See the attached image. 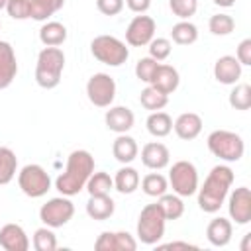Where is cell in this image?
<instances>
[{
    "mask_svg": "<svg viewBox=\"0 0 251 251\" xmlns=\"http://www.w3.org/2000/svg\"><path fill=\"white\" fill-rule=\"evenodd\" d=\"M165 220H178L182 214H184V202L178 194H161L159 200H157Z\"/></svg>",
    "mask_w": 251,
    "mask_h": 251,
    "instance_id": "28",
    "label": "cell"
},
{
    "mask_svg": "<svg viewBox=\"0 0 251 251\" xmlns=\"http://www.w3.org/2000/svg\"><path fill=\"white\" fill-rule=\"evenodd\" d=\"M169 8L171 12L180 18V20H188L196 14L198 10V0H169Z\"/></svg>",
    "mask_w": 251,
    "mask_h": 251,
    "instance_id": "38",
    "label": "cell"
},
{
    "mask_svg": "<svg viewBox=\"0 0 251 251\" xmlns=\"http://www.w3.org/2000/svg\"><path fill=\"white\" fill-rule=\"evenodd\" d=\"M65 69V53L59 47H43L37 55V65H35V82L51 90L59 86L61 76Z\"/></svg>",
    "mask_w": 251,
    "mask_h": 251,
    "instance_id": "3",
    "label": "cell"
},
{
    "mask_svg": "<svg viewBox=\"0 0 251 251\" xmlns=\"http://www.w3.org/2000/svg\"><path fill=\"white\" fill-rule=\"evenodd\" d=\"M139 180H141V178H139L137 169L124 165V167L118 169L116 175H114V188H116L120 194H131V192L137 190Z\"/></svg>",
    "mask_w": 251,
    "mask_h": 251,
    "instance_id": "24",
    "label": "cell"
},
{
    "mask_svg": "<svg viewBox=\"0 0 251 251\" xmlns=\"http://www.w3.org/2000/svg\"><path fill=\"white\" fill-rule=\"evenodd\" d=\"M139 102H141V106L145 110L157 112V110H163L169 104V96L163 94V92H159V90H155L153 86H145L141 90V94H139Z\"/></svg>",
    "mask_w": 251,
    "mask_h": 251,
    "instance_id": "33",
    "label": "cell"
},
{
    "mask_svg": "<svg viewBox=\"0 0 251 251\" xmlns=\"http://www.w3.org/2000/svg\"><path fill=\"white\" fill-rule=\"evenodd\" d=\"M114 210H116V202L110 198V194L90 196L86 202V214L96 222H104V220L112 218Z\"/></svg>",
    "mask_w": 251,
    "mask_h": 251,
    "instance_id": "23",
    "label": "cell"
},
{
    "mask_svg": "<svg viewBox=\"0 0 251 251\" xmlns=\"http://www.w3.org/2000/svg\"><path fill=\"white\" fill-rule=\"evenodd\" d=\"M124 2L135 14H145L149 10V6H151V0H124Z\"/></svg>",
    "mask_w": 251,
    "mask_h": 251,
    "instance_id": "43",
    "label": "cell"
},
{
    "mask_svg": "<svg viewBox=\"0 0 251 251\" xmlns=\"http://www.w3.org/2000/svg\"><path fill=\"white\" fill-rule=\"evenodd\" d=\"M171 39L176 45H190V43H194L198 39V27L188 20H180L178 24L173 25Z\"/></svg>",
    "mask_w": 251,
    "mask_h": 251,
    "instance_id": "29",
    "label": "cell"
},
{
    "mask_svg": "<svg viewBox=\"0 0 251 251\" xmlns=\"http://www.w3.org/2000/svg\"><path fill=\"white\" fill-rule=\"evenodd\" d=\"M155 20L151 16H135L126 29V43L131 47H143L155 37Z\"/></svg>",
    "mask_w": 251,
    "mask_h": 251,
    "instance_id": "11",
    "label": "cell"
},
{
    "mask_svg": "<svg viewBox=\"0 0 251 251\" xmlns=\"http://www.w3.org/2000/svg\"><path fill=\"white\" fill-rule=\"evenodd\" d=\"M171 161V153H169V147L161 141H149L143 145L141 149V163L151 169V171H161L169 165Z\"/></svg>",
    "mask_w": 251,
    "mask_h": 251,
    "instance_id": "17",
    "label": "cell"
},
{
    "mask_svg": "<svg viewBox=\"0 0 251 251\" xmlns=\"http://www.w3.org/2000/svg\"><path fill=\"white\" fill-rule=\"evenodd\" d=\"M0 27H2V22H0Z\"/></svg>",
    "mask_w": 251,
    "mask_h": 251,
    "instance_id": "48",
    "label": "cell"
},
{
    "mask_svg": "<svg viewBox=\"0 0 251 251\" xmlns=\"http://www.w3.org/2000/svg\"><path fill=\"white\" fill-rule=\"evenodd\" d=\"M161 247L163 249H196V245L188 243V241H171V243H165Z\"/></svg>",
    "mask_w": 251,
    "mask_h": 251,
    "instance_id": "44",
    "label": "cell"
},
{
    "mask_svg": "<svg viewBox=\"0 0 251 251\" xmlns=\"http://www.w3.org/2000/svg\"><path fill=\"white\" fill-rule=\"evenodd\" d=\"M6 2H8V0H0V10H2V8H6Z\"/></svg>",
    "mask_w": 251,
    "mask_h": 251,
    "instance_id": "47",
    "label": "cell"
},
{
    "mask_svg": "<svg viewBox=\"0 0 251 251\" xmlns=\"http://www.w3.org/2000/svg\"><path fill=\"white\" fill-rule=\"evenodd\" d=\"M92 173H94V157L90 155V151L75 149L67 157V167L57 176L55 188L63 196H75L86 186V180L90 178Z\"/></svg>",
    "mask_w": 251,
    "mask_h": 251,
    "instance_id": "1",
    "label": "cell"
},
{
    "mask_svg": "<svg viewBox=\"0 0 251 251\" xmlns=\"http://www.w3.org/2000/svg\"><path fill=\"white\" fill-rule=\"evenodd\" d=\"M67 27L61 22H45L39 29V41L45 47H59L67 41Z\"/></svg>",
    "mask_w": 251,
    "mask_h": 251,
    "instance_id": "25",
    "label": "cell"
},
{
    "mask_svg": "<svg viewBox=\"0 0 251 251\" xmlns=\"http://www.w3.org/2000/svg\"><path fill=\"white\" fill-rule=\"evenodd\" d=\"M169 184L180 198L192 196L198 190V171L190 161H176L169 171Z\"/></svg>",
    "mask_w": 251,
    "mask_h": 251,
    "instance_id": "8",
    "label": "cell"
},
{
    "mask_svg": "<svg viewBox=\"0 0 251 251\" xmlns=\"http://www.w3.org/2000/svg\"><path fill=\"white\" fill-rule=\"evenodd\" d=\"M112 153H114L116 161H120L122 165H129L139 155V147H137V141L131 135L118 133V137L112 143Z\"/></svg>",
    "mask_w": 251,
    "mask_h": 251,
    "instance_id": "22",
    "label": "cell"
},
{
    "mask_svg": "<svg viewBox=\"0 0 251 251\" xmlns=\"http://www.w3.org/2000/svg\"><path fill=\"white\" fill-rule=\"evenodd\" d=\"M233 180H235V175L227 165H216L208 173L204 184L198 188V206H200V210L206 212V214H216L224 206Z\"/></svg>",
    "mask_w": 251,
    "mask_h": 251,
    "instance_id": "2",
    "label": "cell"
},
{
    "mask_svg": "<svg viewBox=\"0 0 251 251\" xmlns=\"http://www.w3.org/2000/svg\"><path fill=\"white\" fill-rule=\"evenodd\" d=\"M243 65L233 55H224L214 63V78L220 84H237L241 78Z\"/></svg>",
    "mask_w": 251,
    "mask_h": 251,
    "instance_id": "16",
    "label": "cell"
},
{
    "mask_svg": "<svg viewBox=\"0 0 251 251\" xmlns=\"http://www.w3.org/2000/svg\"><path fill=\"white\" fill-rule=\"evenodd\" d=\"M65 6V0H31V20L37 22H45L47 18H51L55 12H59Z\"/></svg>",
    "mask_w": 251,
    "mask_h": 251,
    "instance_id": "31",
    "label": "cell"
},
{
    "mask_svg": "<svg viewBox=\"0 0 251 251\" xmlns=\"http://www.w3.org/2000/svg\"><path fill=\"white\" fill-rule=\"evenodd\" d=\"M75 216V204L71 196H55L39 208V220L49 227H63Z\"/></svg>",
    "mask_w": 251,
    "mask_h": 251,
    "instance_id": "9",
    "label": "cell"
},
{
    "mask_svg": "<svg viewBox=\"0 0 251 251\" xmlns=\"http://www.w3.org/2000/svg\"><path fill=\"white\" fill-rule=\"evenodd\" d=\"M18 186L29 198H41L51 190V176L41 165H25L18 173Z\"/></svg>",
    "mask_w": 251,
    "mask_h": 251,
    "instance_id": "7",
    "label": "cell"
},
{
    "mask_svg": "<svg viewBox=\"0 0 251 251\" xmlns=\"http://www.w3.org/2000/svg\"><path fill=\"white\" fill-rule=\"evenodd\" d=\"M233 226L227 218H214L206 227V237L214 247H226L231 241Z\"/></svg>",
    "mask_w": 251,
    "mask_h": 251,
    "instance_id": "21",
    "label": "cell"
},
{
    "mask_svg": "<svg viewBox=\"0 0 251 251\" xmlns=\"http://www.w3.org/2000/svg\"><path fill=\"white\" fill-rule=\"evenodd\" d=\"M96 251H135L137 241L127 231H102L94 241Z\"/></svg>",
    "mask_w": 251,
    "mask_h": 251,
    "instance_id": "13",
    "label": "cell"
},
{
    "mask_svg": "<svg viewBox=\"0 0 251 251\" xmlns=\"http://www.w3.org/2000/svg\"><path fill=\"white\" fill-rule=\"evenodd\" d=\"M208 29L214 35H229L235 29V20L229 14H214L208 20Z\"/></svg>",
    "mask_w": 251,
    "mask_h": 251,
    "instance_id": "36",
    "label": "cell"
},
{
    "mask_svg": "<svg viewBox=\"0 0 251 251\" xmlns=\"http://www.w3.org/2000/svg\"><path fill=\"white\" fill-rule=\"evenodd\" d=\"M157 65H159V61H155L153 57H143V59H139V61L135 63V76H137L141 82L149 84L151 78H153V75H155V71H157Z\"/></svg>",
    "mask_w": 251,
    "mask_h": 251,
    "instance_id": "39",
    "label": "cell"
},
{
    "mask_svg": "<svg viewBox=\"0 0 251 251\" xmlns=\"http://www.w3.org/2000/svg\"><path fill=\"white\" fill-rule=\"evenodd\" d=\"M235 59L241 63V65H251V39H243L239 45H237V51H235Z\"/></svg>",
    "mask_w": 251,
    "mask_h": 251,
    "instance_id": "42",
    "label": "cell"
},
{
    "mask_svg": "<svg viewBox=\"0 0 251 251\" xmlns=\"http://www.w3.org/2000/svg\"><path fill=\"white\" fill-rule=\"evenodd\" d=\"M147 45H149V57H153L155 61H165L173 51V43L167 37H153Z\"/></svg>",
    "mask_w": 251,
    "mask_h": 251,
    "instance_id": "37",
    "label": "cell"
},
{
    "mask_svg": "<svg viewBox=\"0 0 251 251\" xmlns=\"http://www.w3.org/2000/svg\"><path fill=\"white\" fill-rule=\"evenodd\" d=\"M90 196H104V194H110V190L114 188V178L104 173V171H98V173H92L90 178L86 180V186Z\"/></svg>",
    "mask_w": 251,
    "mask_h": 251,
    "instance_id": "30",
    "label": "cell"
},
{
    "mask_svg": "<svg viewBox=\"0 0 251 251\" xmlns=\"http://www.w3.org/2000/svg\"><path fill=\"white\" fill-rule=\"evenodd\" d=\"M31 243H33L35 251H55L57 249V235L53 233V227L45 226V227L35 229Z\"/></svg>",
    "mask_w": 251,
    "mask_h": 251,
    "instance_id": "35",
    "label": "cell"
},
{
    "mask_svg": "<svg viewBox=\"0 0 251 251\" xmlns=\"http://www.w3.org/2000/svg\"><path fill=\"white\" fill-rule=\"evenodd\" d=\"M216 6H220V8H231L237 0H212Z\"/></svg>",
    "mask_w": 251,
    "mask_h": 251,
    "instance_id": "45",
    "label": "cell"
},
{
    "mask_svg": "<svg viewBox=\"0 0 251 251\" xmlns=\"http://www.w3.org/2000/svg\"><path fill=\"white\" fill-rule=\"evenodd\" d=\"M165 216L159 204H147L137 218V239L143 245H157L165 235Z\"/></svg>",
    "mask_w": 251,
    "mask_h": 251,
    "instance_id": "5",
    "label": "cell"
},
{
    "mask_svg": "<svg viewBox=\"0 0 251 251\" xmlns=\"http://www.w3.org/2000/svg\"><path fill=\"white\" fill-rule=\"evenodd\" d=\"M227 212L229 218L237 226H245L251 222V190L247 186L235 188L231 194H227Z\"/></svg>",
    "mask_w": 251,
    "mask_h": 251,
    "instance_id": "12",
    "label": "cell"
},
{
    "mask_svg": "<svg viewBox=\"0 0 251 251\" xmlns=\"http://www.w3.org/2000/svg\"><path fill=\"white\" fill-rule=\"evenodd\" d=\"M0 247L6 251H27L29 237L20 224H6L0 227Z\"/></svg>",
    "mask_w": 251,
    "mask_h": 251,
    "instance_id": "15",
    "label": "cell"
},
{
    "mask_svg": "<svg viewBox=\"0 0 251 251\" xmlns=\"http://www.w3.org/2000/svg\"><path fill=\"white\" fill-rule=\"evenodd\" d=\"M18 173V157L10 147H0V184H10Z\"/></svg>",
    "mask_w": 251,
    "mask_h": 251,
    "instance_id": "27",
    "label": "cell"
},
{
    "mask_svg": "<svg viewBox=\"0 0 251 251\" xmlns=\"http://www.w3.org/2000/svg\"><path fill=\"white\" fill-rule=\"evenodd\" d=\"M86 96L96 108L112 106L116 98V80L106 73H94L86 82Z\"/></svg>",
    "mask_w": 251,
    "mask_h": 251,
    "instance_id": "10",
    "label": "cell"
},
{
    "mask_svg": "<svg viewBox=\"0 0 251 251\" xmlns=\"http://www.w3.org/2000/svg\"><path fill=\"white\" fill-rule=\"evenodd\" d=\"M249 241H251V233H245L243 243H241V251H249Z\"/></svg>",
    "mask_w": 251,
    "mask_h": 251,
    "instance_id": "46",
    "label": "cell"
},
{
    "mask_svg": "<svg viewBox=\"0 0 251 251\" xmlns=\"http://www.w3.org/2000/svg\"><path fill=\"white\" fill-rule=\"evenodd\" d=\"M126 2L124 0H96V8L104 16H118L124 10Z\"/></svg>",
    "mask_w": 251,
    "mask_h": 251,
    "instance_id": "41",
    "label": "cell"
},
{
    "mask_svg": "<svg viewBox=\"0 0 251 251\" xmlns=\"http://www.w3.org/2000/svg\"><path fill=\"white\" fill-rule=\"evenodd\" d=\"M147 131L153 135V137H167L171 131H173V120L167 112L163 110H157V112H151L147 116Z\"/></svg>",
    "mask_w": 251,
    "mask_h": 251,
    "instance_id": "26",
    "label": "cell"
},
{
    "mask_svg": "<svg viewBox=\"0 0 251 251\" xmlns=\"http://www.w3.org/2000/svg\"><path fill=\"white\" fill-rule=\"evenodd\" d=\"M206 143H208L210 153L214 157L226 161V163H235L245 153L243 137L235 131H229V129H214L208 135Z\"/></svg>",
    "mask_w": 251,
    "mask_h": 251,
    "instance_id": "4",
    "label": "cell"
},
{
    "mask_svg": "<svg viewBox=\"0 0 251 251\" xmlns=\"http://www.w3.org/2000/svg\"><path fill=\"white\" fill-rule=\"evenodd\" d=\"M6 12L14 20H27L31 14V0H8Z\"/></svg>",
    "mask_w": 251,
    "mask_h": 251,
    "instance_id": "40",
    "label": "cell"
},
{
    "mask_svg": "<svg viewBox=\"0 0 251 251\" xmlns=\"http://www.w3.org/2000/svg\"><path fill=\"white\" fill-rule=\"evenodd\" d=\"M18 75V61L14 47L8 41H0V90L8 88Z\"/></svg>",
    "mask_w": 251,
    "mask_h": 251,
    "instance_id": "19",
    "label": "cell"
},
{
    "mask_svg": "<svg viewBox=\"0 0 251 251\" xmlns=\"http://www.w3.org/2000/svg\"><path fill=\"white\" fill-rule=\"evenodd\" d=\"M202 126H204V124H202V118H200L196 112H184V114H180V116L175 120L173 129H175V133H176L180 139L190 141V139H196V137L200 135Z\"/></svg>",
    "mask_w": 251,
    "mask_h": 251,
    "instance_id": "20",
    "label": "cell"
},
{
    "mask_svg": "<svg viewBox=\"0 0 251 251\" xmlns=\"http://www.w3.org/2000/svg\"><path fill=\"white\" fill-rule=\"evenodd\" d=\"M90 53L96 61L108 67H120L129 59L127 45L114 35H96L90 41Z\"/></svg>",
    "mask_w": 251,
    "mask_h": 251,
    "instance_id": "6",
    "label": "cell"
},
{
    "mask_svg": "<svg viewBox=\"0 0 251 251\" xmlns=\"http://www.w3.org/2000/svg\"><path fill=\"white\" fill-rule=\"evenodd\" d=\"M139 182H141V190L153 198H159L161 194H165L169 190V180L161 173H149Z\"/></svg>",
    "mask_w": 251,
    "mask_h": 251,
    "instance_id": "32",
    "label": "cell"
},
{
    "mask_svg": "<svg viewBox=\"0 0 251 251\" xmlns=\"http://www.w3.org/2000/svg\"><path fill=\"white\" fill-rule=\"evenodd\" d=\"M178 82H180V76H178V71L173 67V65H165V63H159L157 65V71L149 82V86H153L155 90L163 92V94H173L176 88H178Z\"/></svg>",
    "mask_w": 251,
    "mask_h": 251,
    "instance_id": "18",
    "label": "cell"
},
{
    "mask_svg": "<svg viewBox=\"0 0 251 251\" xmlns=\"http://www.w3.org/2000/svg\"><path fill=\"white\" fill-rule=\"evenodd\" d=\"M227 100H229V106L235 108V110H241V112L249 110V108H251V86H249L247 82L235 84V86L231 88Z\"/></svg>",
    "mask_w": 251,
    "mask_h": 251,
    "instance_id": "34",
    "label": "cell"
},
{
    "mask_svg": "<svg viewBox=\"0 0 251 251\" xmlns=\"http://www.w3.org/2000/svg\"><path fill=\"white\" fill-rule=\"evenodd\" d=\"M110 110H106L104 114V122L106 127L114 133H127L133 124H135V116L127 106H108Z\"/></svg>",
    "mask_w": 251,
    "mask_h": 251,
    "instance_id": "14",
    "label": "cell"
}]
</instances>
